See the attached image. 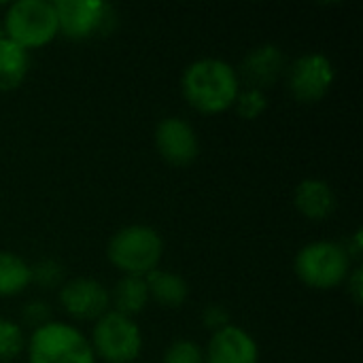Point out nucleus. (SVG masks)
<instances>
[{
  "instance_id": "obj_1",
  "label": "nucleus",
  "mask_w": 363,
  "mask_h": 363,
  "mask_svg": "<svg viewBox=\"0 0 363 363\" xmlns=\"http://www.w3.org/2000/svg\"><path fill=\"white\" fill-rule=\"evenodd\" d=\"M181 87L189 106L204 115H219L234 106L240 94V79L228 62L204 57L185 68Z\"/></svg>"
},
{
  "instance_id": "obj_2",
  "label": "nucleus",
  "mask_w": 363,
  "mask_h": 363,
  "mask_svg": "<svg viewBox=\"0 0 363 363\" xmlns=\"http://www.w3.org/2000/svg\"><path fill=\"white\" fill-rule=\"evenodd\" d=\"M164 253L162 236L147 225H128L121 228L106 247L108 262L121 270L125 277H147L157 270V264Z\"/></svg>"
},
{
  "instance_id": "obj_3",
  "label": "nucleus",
  "mask_w": 363,
  "mask_h": 363,
  "mask_svg": "<svg viewBox=\"0 0 363 363\" xmlns=\"http://www.w3.org/2000/svg\"><path fill=\"white\" fill-rule=\"evenodd\" d=\"M4 36L19 47L36 49L45 47L57 36V15L53 2L47 0H19L6 9Z\"/></svg>"
},
{
  "instance_id": "obj_4",
  "label": "nucleus",
  "mask_w": 363,
  "mask_h": 363,
  "mask_svg": "<svg viewBox=\"0 0 363 363\" xmlns=\"http://www.w3.org/2000/svg\"><path fill=\"white\" fill-rule=\"evenodd\" d=\"M294 270L304 285L319 291H328L342 285L349 279L351 257L347 255L345 247L319 240L298 251Z\"/></svg>"
},
{
  "instance_id": "obj_5",
  "label": "nucleus",
  "mask_w": 363,
  "mask_h": 363,
  "mask_svg": "<svg viewBox=\"0 0 363 363\" xmlns=\"http://www.w3.org/2000/svg\"><path fill=\"white\" fill-rule=\"evenodd\" d=\"M30 363H96L89 340L68 323H47L28 340Z\"/></svg>"
},
{
  "instance_id": "obj_6",
  "label": "nucleus",
  "mask_w": 363,
  "mask_h": 363,
  "mask_svg": "<svg viewBox=\"0 0 363 363\" xmlns=\"http://www.w3.org/2000/svg\"><path fill=\"white\" fill-rule=\"evenodd\" d=\"M89 345L102 362L134 363L143 351V334L130 317L108 311L96 321Z\"/></svg>"
},
{
  "instance_id": "obj_7",
  "label": "nucleus",
  "mask_w": 363,
  "mask_h": 363,
  "mask_svg": "<svg viewBox=\"0 0 363 363\" xmlns=\"http://www.w3.org/2000/svg\"><path fill=\"white\" fill-rule=\"evenodd\" d=\"M53 6L57 32L72 40L111 34L117 23L115 9L100 0H57Z\"/></svg>"
},
{
  "instance_id": "obj_8",
  "label": "nucleus",
  "mask_w": 363,
  "mask_h": 363,
  "mask_svg": "<svg viewBox=\"0 0 363 363\" xmlns=\"http://www.w3.org/2000/svg\"><path fill=\"white\" fill-rule=\"evenodd\" d=\"M334 64L323 53L300 55L287 70V87L298 102L315 104L325 98L334 83Z\"/></svg>"
},
{
  "instance_id": "obj_9",
  "label": "nucleus",
  "mask_w": 363,
  "mask_h": 363,
  "mask_svg": "<svg viewBox=\"0 0 363 363\" xmlns=\"http://www.w3.org/2000/svg\"><path fill=\"white\" fill-rule=\"evenodd\" d=\"M108 302L106 287L96 279H74L60 289L62 308L77 321H98L108 313Z\"/></svg>"
},
{
  "instance_id": "obj_10",
  "label": "nucleus",
  "mask_w": 363,
  "mask_h": 363,
  "mask_svg": "<svg viewBox=\"0 0 363 363\" xmlns=\"http://www.w3.org/2000/svg\"><path fill=\"white\" fill-rule=\"evenodd\" d=\"M155 149L172 166H189L200 153L196 130L179 117H166L155 128Z\"/></svg>"
},
{
  "instance_id": "obj_11",
  "label": "nucleus",
  "mask_w": 363,
  "mask_h": 363,
  "mask_svg": "<svg viewBox=\"0 0 363 363\" xmlns=\"http://www.w3.org/2000/svg\"><path fill=\"white\" fill-rule=\"evenodd\" d=\"M259 351L251 334L236 325H228L213 334L204 363H257Z\"/></svg>"
},
{
  "instance_id": "obj_12",
  "label": "nucleus",
  "mask_w": 363,
  "mask_h": 363,
  "mask_svg": "<svg viewBox=\"0 0 363 363\" xmlns=\"http://www.w3.org/2000/svg\"><path fill=\"white\" fill-rule=\"evenodd\" d=\"M285 70V55L277 45H259L251 49L242 64L240 77L247 83V89L264 91L272 87Z\"/></svg>"
},
{
  "instance_id": "obj_13",
  "label": "nucleus",
  "mask_w": 363,
  "mask_h": 363,
  "mask_svg": "<svg viewBox=\"0 0 363 363\" xmlns=\"http://www.w3.org/2000/svg\"><path fill=\"white\" fill-rule=\"evenodd\" d=\"M296 208L311 221H323L336 211V196L325 181L306 179L296 187Z\"/></svg>"
},
{
  "instance_id": "obj_14",
  "label": "nucleus",
  "mask_w": 363,
  "mask_h": 363,
  "mask_svg": "<svg viewBox=\"0 0 363 363\" xmlns=\"http://www.w3.org/2000/svg\"><path fill=\"white\" fill-rule=\"evenodd\" d=\"M149 300L157 302L164 308H179L187 300V283L183 277L168 272V270H153L145 277Z\"/></svg>"
},
{
  "instance_id": "obj_15",
  "label": "nucleus",
  "mask_w": 363,
  "mask_h": 363,
  "mask_svg": "<svg viewBox=\"0 0 363 363\" xmlns=\"http://www.w3.org/2000/svg\"><path fill=\"white\" fill-rule=\"evenodd\" d=\"M30 70V53L6 36L0 38V91L19 87Z\"/></svg>"
},
{
  "instance_id": "obj_16",
  "label": "nucleus",
  "mask_w": 363,
  "mask_h": 363,
  "mask_svg": "<svg viewBox=\"0 0 363 363\" xmlns=\"http://www.w3.org/2000/svg\"><path fill=\"white\" fill-rule=\"evenodd\" d=\"M113 304H115V313L132 317L145 311L147 302H149V291H147V283L143 277H123L115 289H113Z\"/></svg>"
},
{
  "instance_id": "obj_17",
  "label": "nucleus",
  "mask_w": 363,
  "mask_h": 363,
  "mask_svg": "<svg viewBox=\"0 0 363 363\" xmlns=\"http://www.w3.org/2000/svg\"><path fill=\"white\" fill-rule=\"evenodd\" d=\"M30 279V266L11 251H0V298H13L21 294Z\"/></svg>"
},
{
  "instance_id": "obj_18",
  "label": "nucleus",
  "mask_w": 363,
  "mask_h": 363,
  "mask_svg": "<svg viewBox=\"0 0 363 363\" xmlns=\"http://www.w3.org/2000/svg\"><path fill=\"white\" fill-rule=\"evenodd\" d=\"M23 349H26V338L21 325L0 317V363L17 359Z\"/></svg>"
},
{
  "instance_id": "obj_19",
  "label": "nucleus",
  "mask_w": 363,
  "mask_h": 363,
  "mask_svg": "<svg viewBox=\"0 0 363 363\" xmlns=\"http://www.w3.org/2000/svg\"><path fill=\"white\" fill-rule=\"evenodd\" d=\"M64 266L55 259H43L36 266H30V279L34 285H38L40 289L49 291L55 287H62L64 283Z\"/></svg>"
},
{
  "instance_id": "obj_20",
  "label": "nucleus",
  "mask_w": 363,
  "mask_h": 363,
  "mask_svg": "<svg viewBox=\"0 0 363 363\" xmlns=\"http://www.w3.org/2000/svg\"><path fill=\"white\" fill-rule=\"evenodd\" d=\"M164 363H204V353L191 340H174L164 353Z\"/></svg>"
},
{
  "instance_id": "obj_21",
  "label": "nucleus",
  "mask_w": 363,
  "mask_h": 363,
  "mask_svg": "<svg viewBox=\"0 0 363 363\" xmlns=\"http://www.w3.org/2000/svg\"><path fill=\"white\" fill-rule=\"evenodd\" d=\"M236 111L242 119H257L266 106H268V100L264 96V91H257V89H245L242 94H238L236 98Z\"/></svg>"
},
{
  "instance_id": "obj_22",
  "label": "nucleus",
  "mask_w": 363,
  "mask_h": 363,
  "mask_svg": "<svg viewBox=\"0 0 363 363\" xmlns=\"http://www.w3.org/2000/svg\"><path fill=\"white\" fill-rule=\"evenodd\" d=\"M21 319L26 325L38 330L47 323H51V308L47 302H40V300H32L28 302L23 308H21Z\"/></svg>"
},
{
  "instance_id": "obj_23",
  "label": "nucleus",
  "mask_w": 363,
  "mask_h": 363,
  "mask_svg": "<svg viewBox=\"0 0 363 363\" xmlns=\"http://www.w3.org/2000/svg\"><path fill=\"white\" fill-rule=\"evenodd\" d=\"M202 321H204L206 330H213V334L228 328V325H232L230 323V313L221 304H208L204 308V313H202Z\"/></svg>"
},
{
  "instance_id": "obj_24",
  "label": "nucleus",
  "mask_w": 363,
  "mask_h": 363,
  "mask_svg": "<svg viewBox=\"0 0 363 363\" xmlns=\"http://www.w3.org/2000/svg\"><path fill=\"white\" fill-rule=\"evenodd\" d=\"M347 285H349V291L353 296V302L359 306L363 300V279H362V268H355L349 279H347Z\"/></svg>"
},
{
  "instance_id": "obj_25",
  "label": "nucleus",
  "mask_w": 363,
  "mask_h": 363,
  "mask_svg": "<svg viewBox=\"0 0 363 363\" xmlns=\"http://www.w3.org/2000/svg\"><path fill=\"white\" fill-rule=\"evenodd\" d=\"M362 242H363V234H362V230H357V232L349 238V242H347V247H345L347 255H349V257L359 259V257H362Z\"/></svg>"
},
{
  "instance_id": "obj_26",
  "label": "nucleus",
  "mask_w": 363,
  "mask_h": 363,
  "mask_svg": "<svg viewBox=\"0 0 363 363\" xmlns=\"http://www.w3.org/2000/svg\"><path fill=\"white\" fill-rule=\"evenodd\" d=\"M0 38H4V28H2V23H0Z\"/></svg>"
}]
</instances>
